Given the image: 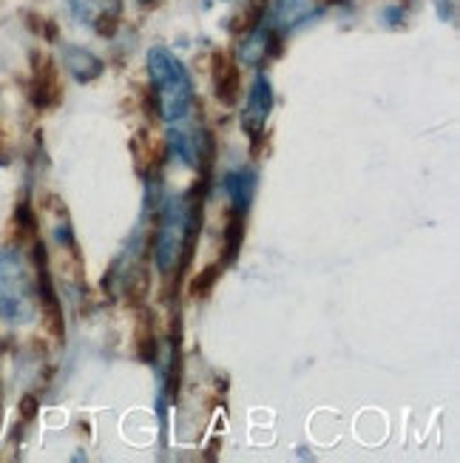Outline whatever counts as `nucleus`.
<instances>
[{"mask_svg":"<svg viewBox=\"0 0 460 463\" xmlns=\"http://www.w3.org/2000/svg\"><path fill=\"white\" fill-rule=\"evenodd\" d=\"M148 77L154 86L159 117L168 126L185 123L196 106V94H193V80L183 66V60L171 54L168 49L156 46L148 52Z\"/></svg>","mask_w":460,"mask_h":463,"instance_id":"nucleus-1","label":"nucleus"},{"mask_svg":"<svg viewBox=\"0 0 460 463\" xmlns=\"http://www.w3.org/2000/svg\"><path fill=\"white\" fill-rule=\"evenodd\" d=\"M71 14L91 32L111 37L123 20V0H69Z\"/></svg>","mask_w":460,"mask_h":463,"instance_id":"nucleus-4","label":"nucleus"},{"mask_svg":"<svg viewBox=\"0 0 460 463\" xmlns=\"http://www.w3.org/2000/svg\"><path fill=\"white\" fill-rule=\"evenodd\" d=\"M34 418H37V398L23 395V401H20V420H23V424H32Z\"/></svg>","mask_w":460,"mask_h":463,"instance_id":"nucleus-15","label":"nucleus"},{"mask_svg":"<svg viewBox=\"0 0 460 463\" xmlns=\"http://www.w3.org/2000/svg\"><path fill=\"white\" fill-rule=\"evenodd\" d=\"M134 350H136V358L143 361V364H156V330H154V316L143 313L136 318V327H134Z\"/></svg>","mask_w":460,"mask_h":463,"instance_id":"nucleus-12","label":"nucleus"},{"mask_svg":"<svg viewBox=\"0 0 460 463\" xmlns=\"http://www.w3.org/2000/svg\"><path fill=\"white\" fill-rule=\"evenodd\" d=\"M278 49V34L273 26H265V24H256L245 40L239 43V60H242L245 66H262L270 54H276Z\"/></svg>","mask_w":460,"mask_h":463,"instance_id":"nucleus-7","label":"nucleus"},{"mask_svg":"<svg viewBox=\"0 0 460 463\" xmlns=\"http://www.w3.org/2000/svg\"><path fill=\"white\" fill-rule=\"evenodd\" d=\"M12 222H14V233H17L20 241L37 239V216H34V211H32L29 203H20L14 208V219H12Z\"/></svg>","mask_w":460,"mask_h":463,"instance_id":"nucleus-13","label":"nucleus"},{"mask_svg":"<svg viewBox=\"0 0 460 463\" xmlns=\"http://www.w3.org/2000/svg\"><path fill=\"white\" fill-rule=\"evenodd\" d=\"M330 4V0H273V29L276 32H290L296 26L307 24L310 17H315L318 12H322L324 6Z\"/></svg>","mask_w":460,"mask_h":463,"instance_id":"nucleus-6","label":"nucleus"},{"mask_svg":"<svg viewBox=\"0 0 460 463\" xmlns=\"http://www.w3.org/2000/svg\"><path fill=\"white\" fill-rule=\"evenodd\" d=\"M63 66L71 71L77 83H94V80L106 71L103 60L83 46H63Z\"/></svg>","mask_w":460,"mask_h":463,"instance_id":"nucleus-10","label":"nucleus"},{"mask_svg":"<svg viewBox=\"0 0 460 463\" xmlns=\"http://www.w3.org/2000/svg\"><path fill=\"white\" fill-rule=\"evenodd\" d=\"M273 111V86H270V77L268 74H256L253 86L248 91L245 99V109H242V131L250 137V143L256 146L262 139L265 128H268V119Z\"/></svg>","mask_w":460,"mask_h":463,"instance_id":"nucleus-3","label":"nucleus"},{"mask_svg":"<svg viewBox=\"0 0 460 463\" xmlns=\"http://www.w3.org/2000/svg\"><path fill=\"white\" fill-rule=\"evenodd\" d=\"M213 86H216V99L228 109H233L239 103V97H242V74H239V63L225 52L216 54Z\"/></svg>","mask_w":460,"mask_h":463,"instance_id":"nucleus-8","label":"nucleus"},{"mask_svg":"<svg viewBox=\"0 0 460 463\" xmlns=\"http://www.w3.org/2000/svg\"><path fill=\"white\" fill-rule=\"evenodd\" d=\"M219 273H222V265H208L205 270H199L193 279H191V296L193 298H205L211 290H213V285L219 281Z\"/></svg>","mask_w":460,"mask_h":463,"instance_id":"nucleus-14","label":"nucleus"},{"mask_svg":"<svg viewBox=\"0 0 460 463\" xmlns=\"http://www.w3.org/2000/svg\"><path fill=\"white\" fill-rule=\"evenodd\" d=\"M34 66V77H32V106L40 111L54 109L60 99H63V91H60V77H57V66L49 57H37Z\"/></svg>","mask_w":460,"mask_h":463,"instance_id":"nucleus-5","label":"nucleus"},{"mask_svg":"<svg viewBox=\"0 0 460 463\" xmlns=\"http://www.w3.org/2000/svg\"><path fill=\"white\" fill-rule=\"evenodd\" d=\"M245 241V213L228 211V222L222 228V265H236Z\"/></svg>","mask_w":460,"mask_h":463,"instance_id":"nucleus-11","label":"nucleus"},{"mask_svg":"<svg viewBox=\"0 0 460 463\" xmlns=\"http://www.w3.org/2000/svg\"><path fill=\"white\" fill-rule=\"evenodd\" d=\"M222 188H225V194L230 199V211L248 216L250 203H253V194H256V171H250V168L230 171L222 179Z\"/></svg>","mask_w":460,"mask_h":463,"instance_id":"nucleus-9","label":"nucleus"},{"mask_svg":"<svg viewBox=\"0 0 460 463\" xmlns=\"http://www.w3.org/2000/svg\"><path fill=\"white\" fill-rule=\"evenodd\" d=\"M0 316L12 325H29L37 316L34 268L20 245L0 248Z\"/></svg>","mask_w":460,"mask_h":463,"instance_id":"nucleus-2","label":"nucleus"}]
</instances>
